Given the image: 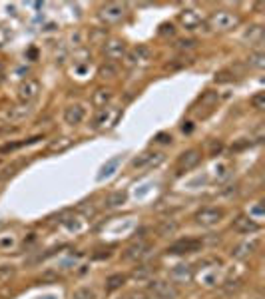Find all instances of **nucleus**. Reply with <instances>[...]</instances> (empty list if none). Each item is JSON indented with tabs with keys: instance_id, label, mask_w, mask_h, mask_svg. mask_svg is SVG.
<instances>
[{
	"instance_id": "0eeeda50",
	"label": "nucleus",
	"mask_w": 265,
	"mask_h": 299,
	"mask_svg": "<svg viewBox=\"0 0 265 299\" xmlns=\"http://www.w3.org/2000/svg\"><path fill=\"white\" fill-rule=\"evenodd\" d=\"M126 52H128V48H126V42H124V40L112 38V40L104 42V54H106V58H108L110 62H118V60H124Z\"/></svg>"
},
{
	"instance_id": "c756f323",
	"label": "nucleus",
	"mask_w": 265,
	"mask_h": 299,
	"mask_svg": "<svg viewBox=\"0 0 265 299\" xmlns=\"http://www.w3.org/2000/svg\"><path fill=\"white\" fill-rule=\"evenodd\" d=\"M176 46L180 50H194L198 46V40H194V38H180V40L176 42Z\"/></svg>"
},
{
	"instance_id": "9d476101",
	"label": "nucleus",
	"mask_w": 265,
	"mask_h": 299,
	"mask_svg": "<svg viewBox=\"0 0 265 299\" xmlns=\"http://www.w3.org/2000/svg\"><path fill=\"white\" fill-rule=\"evenodd\" d=\"M149 241L146 239H138V241H134L132 246H128L126 251H124V257L126 259H130V261H138V259H142L146 253L149 251Z\"/></svg>"
},
{
	"instance_id": "72a5a7b5",
	"label": "nucleus",
	"mask_w": 265,
	"mask_h": 299,
	"mask_svg": "<svg viewBox=\"0 0 265 299\" xmlns=\"http://www.w3.org/2000/svg\"><path fill=\"white\" fill-rule=\"evenodd\" d=\"M263 216V205L259 203V205H255L253 210H249V217L251 219H257V217H261Z\"/></svg>"
},
{
	"instance_id": "4468645a",
	"label": "nucleus",
	"mask_w": 265,
	"mask_h": 299,
	"mask_svg": "<svg viewBox=\"0 0 265 299\" xmlns=\"http://www.w3.org/2000/svg\"><path fill=\"white\" fill-rule=\"evenodd\" d=\"M84 118H86V110L80 104H72L64 110V122L68 126H78Z\"/></svg>"
},
{
	"instance_id": "f3484780",
	"label": "nucleus",
	"mask_w": 265,
	"mask_h": 299,
	"mask_svg": "<svg viewBox=\"0 0 265 299\" xmlns=\"http://www.w3.org/2000/svg\"><path fill=\"white\" fill-rule=\"evenodd\" d=\"M120 164H122V156H114L112 160H108V162L102 166V170H100V174H98L100 182H104V180H108L110 176H114L116 170L120 167Z\"/></svg>"
},
{
	"instance_id": "2f4dec72",
	"label": "nucleus",
	"mask_w": 265,
	"mask_h": 299,
	"mask_svg": "<svg viewBox=\"0 0 265 299\" xmlns=\"http://www.w3.org/2000/svg\"><path fill=\"white\" fill-rule=\"evenodd\" d=\"M14 275V267L12 266H2L0 267V282H6Z\"/></svg>"
},
{
	"instance_id": "a878e982",
	"label": "nucleus",
	"mask_w": 265,
	"mask_h": 299,
	"mask_svg": "<svg viewBox=\"0 0 265 299\" xmlns=\"http://www.w3.org/2000/svg\"><path fill=\"white\" fill-rule=\"evenodd\" d=\"M38 140H42L40 136H36V138H30V140H26V142H14V144H6V146H2L0 152L2 154H6V152H12V150H18L22 148V146H28V144H34V142H38Z\"/></svg>"
},
{
	"instance_id": "c85d7f7f",
	"label": "nucleus",
	"mask_w": 265,
	"mask_h": 299,
	"mask_svg": "<svg viewBox=\"0 0 265 299\" xmlns=\"http://www.w3.org/2000/svg\"><path fill=\"white\" fill-rule=\"evenodd\" d=\"M249 102H251V106H253L255 110H263L265 108V92H257V94H253Z\"/></svg>"
},
{
	"instance_id": "4c0bfd02",
	"label": "nucleus",
	"mask_w": 265,
	"mask_h": 299,
	"mask_svg": "<svg viewBox=\"0 0 265 299\" xmlns=\"http://www.w3.org/2000/svg\"><path fill=\"white\" fill-rule=\"evenodd\" d=\"M174 32H176V30H174V26H172V24H164V26L160 28V34H162V36H166V34L172 36Z\"/></svg>"
},
{
	"instance_id": "dca6fc26",
	"label": "nucleus",
	"mask_w": 265,
	"mask_h": 299,
	"mask_svg": "<svg viewBox=\"0 0 265 299\" xmlns=\"http://www.w3.org/2000/svg\"><path fill=\"white\" fill-rule=\"evenodd\" d=\"M180 22H182L187 30H196L203 20H201V14H199L198 10L187 8V10H182V12H180Z\"/></svg>"
},
{
	"instance_id": "aec40b11",
	"label": "nucleus",
	"mask_w": 265,
	"mask_h": 299,
	"mask_svg": "<svg viewBox=\"0 0 265 299\" xmlns=\"http://www.w3.org/2000/svg\"><path fill=\"white\" fill-rule=\"evenodd\" d=\"M30 114V104H20V106H14L8 110V120L10 122H18L22 118H26Z\"/></svg>"
},
{
	"instance_id": "37998d69",
	"label": "nucleus",
	"mask_w": 265,
	"mask_h": 299,
	"mask_svg": "<svg viewBox=\"0 0 265 299\" xmlns=\"http://www.w3.org/2000/svg\"><path fill=\"white\" fill-rule=\"evenodd\" d=\"M124 299H126V297H124Z\"/></svg>"
},
{
	"instance_id": "ea45409f",
	"label": "nucleus",
	"mask_w": 265,
	"mask_h": 299,
	"mask_svg": "<svg viewBox=\"0 0 265 299\" xmlns=\"http://www.w3.org/2000/svg\"><path fill=\"white\" fill-rule=\"evenodd\" d=\"M126 299H144V293H130Z\"/></svg>"
},
{
	"instance_id": "ddd939ff",
	"label": "nucleus",
	"mask_w": 265,
	"mask_h": 299,
	"mask_svg": "<svg viewBox=\"0 0 265 299\" xmlns=\"http://www.w3.org/2000/svg\"><path fill=\"white\" fill-rule=\"evenodd\" d=\"M259 246H261V241H259L257 237H253V239H249V241L239 244V246L232 251V255L233 257H237V259H245V257H249L251 253H255V251L259 249Z\"/></svg>"
},
{
	"instance_id": "423d86ee",
	"label": "nucleus",
	"mask_w": 265,
	"mask_h": 299,
	"mask_svg": "<svg viewBox=\"0 0 265 299\" xmlns=\"http://www.w3.org/2000/svg\"><path fill=\"white\" fill-rule=\"evenodd\" d=\"M38 94H40V82L34 78H26L18 86V98L22 100V104H30L32 100L38 98Z\"/></svg>"
},
{
	"instance_id": "a19ab883",
	"label": "nucleus",
	"mask_w": 265,
	"mask_h": 299,
	"mask_svg": "<svg viewBox=\"0 0 265 299\" xmlns=\"http://www.w3.org/2000/svg\"><path fill=\"white\" fill-rule=\"evenodd\" d=\"M2 70H4V66H2V64H0V74H2Z\"/></svg>"
},
{
	"instance_id": "6ab92c4d",
	"label": "nucleus",
	"mask_w": 265,
	"mask_h": 299,
	"mask_svg": "<svg viewBox=\"0 0 265 299\" xmlns=\"http://www.w3.org/2000/svg\"><path fill=\"white\" fill-rule=\"evenodd\" d=\"M172 279L174 282H190L192 279V267L190 266H183V264H180V266H176V267H172Z\"/></svg>"
},
{
	"instance_id": "58836bf2",
	"label": "nucleus",
	"mask_w": 265,
	"mask_h": 299,
	"mask_svg": "<svg viewBox=\"0 0 265 299\" xmlns=\"http://www.w3.org/2000/svg\"><path fill=\"white\" fill-rule=\"evenodd\" d=\"M221 148H223L221 142H214V144H212V154L216 156V152H221Z\"/></svg>"
},
{
	"instance_id": "6e6552de",
	"label": "nucleus",
	"mask_w": 265,
	"mask_h": 299,
	"mask_svg": "<svg viewBox=\"0 0 265 299\" xmlns=\"http://www.w3.org/2000/svg\"><path fill=\"white\" fill-rule=\"evenodd\" d=\"M201 162V152L198 148H192V150H185L180 154L178 158V170L180 172H187V170H194Z\"/></svg>"
},
{
	"instance_id": "473e14b6",
	"label": "nucleus",
	"mask_w": 265,
	"mask_h": 299,
	"mask_svg": "<svg viewBox=\"0 0 265 299\" xmlns=\"http://www.w3.org/2000/svg\"><path fill=\"white\" fill-rule=\"evenodd\" d=\"M68 146H70V140H68V138H62V142H54V144L50 146V150H58V152H60V150H66Z\"/></svg>"
},
{
	"instance_id": "7ed1b4c3",
	"label": "nucleus",
	"mask_w": 265,
	"mask_h": 299,
	"mask_svg": "<svg viewBox=\"0 0 265 299\" xmlns=\"http://www.w3.org/2000/svg\"><path fill=\"white\" fill-rule=\"evenodd\" d=\"M210 24H212L214 30H232L233 26L239 24V18L230 10H217L210 18Z\"/></svg>"
},
{
	"instance_id": "393cba45",
	"label": "nucleus",
	"mask_w": 265,
	"mask_h": 299,
	"mask_svg": "<svg viewBox=\"0 0 265 299\" xmlns=\"http://www.w3.org/2000/svg\"><path fill=\"white\" fill-rule=\"evenodd\" d=\"M217 100H219V96H217V92H212V90H207L201 98L198 100L199 106H205V108H214L217 104Z\"/></svg>"
},
{
	"instance_id": "4be33fe9",
	"label": "nucleus",
	"mask_w": 265,
	"mask_h": 299,
	"mask_svg": "<svg viewBox=\"0 0 265 299\" xmlns=\"http://www.w3.org/2000/svg\"><path fill=\"white\" fill-rule=\"evenodd\" d=\"M126 199H128V196H126V192H114V194H110L108 198H106V208H120V205H124L126 203Z\"/></svg>"
},
{
	"instance_id": "b1692460",
	"label": "nucleus",
	"mask_w": 265,
	"mask_h": 299,
	"mask_svg": "<svg viewBox=\"0 0 265 299\" xmlns=\"http://www.w3.org/2000/svg\"><path fill=\"white\" fill-rule=\"evenodd\" d=\"M245 40H249L251 44H261L263 42V28L261 26H251L245 32Z\"/></svg>"
},
{
	"instance_id": "79ce46f5",
	"label": "nucleus",
	"mask_w": 265,
	"mask_h": 299,
	"mask_svg": "<svg viewBox=\"0 0 265 299\" xmlns=\"http://www.w3.org/2000/svg\"><path fill=\"white\" fill-rule=\"evenodd\" d=\"M0 134H2V130H0Z\"/></svg>"
},
{
	"instance_id": "5701e85b",
	"label": "nucleus",
	"mask_w": 265,
	"mask_h": 299,
	"mask_svg": "<svg viewBox=\"0 0 265 299\" xmlns=\"http://www.w3.org/2000/svg\"><path fill=\"white\" fill-rule=\"evenodd\" d=\"M248 64L251 68H255V70H263V68H265V54L261 52V50H257V52L249 54Z\"/></svg>"
},
{
	"instance_id": "f257e3e1",
	"label": "nucleus",
	"mask_w": 265,
	"mask_h": 299,
	"mask_svg": "<svg viewBox=\"0 0 265 299\" xmlns=\"http://www.w3.org/2000/svg\"><path fill=\"white\" fill-rule=\"evenodd\" d=\"M148 293L154 299H178L180 291L174 283L164 282V279H154L148 283Z\"/></svg>"
},
{
	"instance_id": "f03ea898",
	"label": "nucleus",
	"mask_w": 265,
	"mask_h": 299,
	"mask_svg": "<svg viewBox=\"0 0 265 299\" xmlns=\"http://www.w3.org/2000/svg\"><path fill=\"white\" fill-rule=\"evenodd\" d=\"M120 118V110L112 108V106H106V108H98L96 116L92 120V128L94 130H104V128H112Z\"/></svg>"
},
{
	"instance_id": "20e7f679",
	"label": "nucleus",
	"mask_w": 265,
	"mask_h": 299,
	"mask_svg": "<svg viewBox=\"0 0 265 299\" xmlns=\"http://www.w3.org/2000/svg\"><path fill=\"white\" fill-rule=\"evenodd\" d=\"M194 219L201 228H214L223 219V210H219V208H203L194 216Z\"/></svg>"
},
{
	"instance_id": "f8f14e48",
	"label": "nucleus",
	"mask_w": 265,
	"mask_h": 299,
	"mask_svg": "<svg viewBox=\"0 0 265 299\" xmlns=\"http://www.w3.org/2000/svg\"><path fill=\"white\" fill-rule=\"evenodd\" d=\"M259 228L261 226L249 216H237L233 219V230L237 233H255L259 232Z\"/></svg>"
},
{
	"instance_id": "1a4fd4ad",
	"label": "nucleus",
	"mask_w": 265,
	"mask_h": 299,
	"mask_svg": "<svg viewBox=\"0 0 265 299\" xmlns=\"http://www.w3.org/2000/svg\"><path fill=\"white\" fill-rule=\"evenodd\" d=\"M164 162V154H154V152H144L140 154L132 162V166L136 170H146V167H156L158 164Z\"/></svg>"
},
{
	"instance_id": "39448f33",
	"label": "nucleus",
	"mask_w": 265,
	"mask_h": 299,
	"mask_svg": "<svg viewBox=\"0 0 265 299\" xmlns=\"http://www.w3.org/2000/svg\"><path fill=\"white\" fill-rule=\"evenodd\" d=\"M126 16V6L124 4H118V2H108L100 8V18L106 22V24H116L122 18Z\"/></svg>"
},
{
	"instance_id": "9b49d317",
	"label": "nucleus",
	"mask_w": 265,
	"mask_h": 299,
	"mask_svg": "<svg viewBox=\"0 0 265 299\" xmlns=\"http://www.w3.org/2000/svg\"><path fill=\"white\" fill-rule=\"evenodd\" d=\"M199 249H201V239L187 237V239H180V241L172 244L167 248V251L169 253H194V251H199Z\"/></svg>"
},
{
	"instance_id": "f704fd0d",
	"label": "nucleus",
	"mask_w": 265,
	"mask_h": 299,
	"mask_svg": "<svg viewBox=\"0 0 265 299\" xmlns=\"http://www.w3.org/2000/svg\"><path fill=\"white\" fill-rule=\"evenodd\" d=\"M233 78L228 74V72H219V74H216V82H232Z\"/></svg>"
},
{
	"instance_id": "e433bc0d",
	"label": "nucleus",
	"mask_w": 265,
	"mask_h": 299,
	"mask_svg": "<svg viewBox=\"0 0 265 299\" xmlns=\"http://www.w3.org/2000/svg\"><path fill=\"white\" fill-rule=\"evenodd\" d=\"M146 275H148V267H142L140 271L136 269V271H134V273H132V277H136V279H144Z\"/></svg>"
},
{
	"instance_id": "cd10ccee",
	"label": "nucleus",
	"mask_w": 265,
	"mask_h": 299,
	"mask_svg": "<svg viewBox=\"0 0 265 299\" xmlns=\"http://www.w3.org/2000/svg\"><path fill=\"white\" fill-rule=\"evenodd\" d=\"M98 74L102 78H116L118 76V68L114 64H104V66H100Z\"/></svg>"
},
{
	"instance_id": "412c9836",
	"label": "nucleus",
	"mask_w": 265,
	"mask_h": 299,
	"mask_svg": "<svg viewBox=\"0 0 265 299\" xmlns=\"http://www.w3.org/2000/svg\"><path fill=\"white\" fill-rule=\"evenodd\" d=\"M126 275L124 273H114V275H110L108 279H106V291L110 293V291H116V289H120L124 283H126Z\"/></svg>"
},
{
	"instance_id": "7c9ffc66",
	"label": "nucleus",
	"mask_w": 265,
	"mask_h": 299,
	"mask_svg": "<svg viewBox=\"0 0 265 299\" xmlns=\"http://www.w3.org/2000/svg\"><path fill=\"white\" fill-rule=\"evenodd\" d=\"M176 230H178V226H176L174 221H164V223L160 226L158 232H160V235H169V233H174Z\"/></svg>"
},
{
	"instance_id": "c9c22d12",
	"label": "nucleus",
	"mask_w": 265,
	"mask_h": 299,
	"mask_svg": "<svg viewBox=\"0 0 265 299\" xmlns=\"http://www.w3.org/2000/svg\"><path fill=\"white\" fill-rule=\"evenodd\" d=\"M156 142H158V144H169V142H172V136H169V134H158V136H156Z\"/></svg>"
},
{
	"instance_id": "2eb2a0df",
	"label": "nucleus",
	"mask_w": 265,
	"mask_h": 299,
	"mask_svg": "<svg viewBox=\"0 0 265 299\" xmlns=\"http://www.w3.org/2000/svg\"><path fill=\"white\" fill-rule=\"evenodd\" d=\"M148 58H149L148 46H136L134 50H128L126 56H124V60H126L128 66H136V64H140V62H144Z\"/></svg>"
},
{
	"instance_id": "a211bd4d",
	"label": "nucleus",
	"mask_w": 265,
	"mask_h": 299,
	"mask_svg": "<svg viewBox=\"0 0 265 299\" xmlns=\"http://www.w3.org/2000/svg\"><path fill=\"white\" fill-rule=\"evenodd\" d=\"M114 98V94H112V90H108V88H98L96 92H94V96H92V104L96 106V108H106L110 102Z\"/></svg>"
},
{
	"instance_id": "bb28decb",
	"label": "nucleus",
	"mask_w": 265,
	"mask_h": 299,
	"mask_svg": "<svg viewBox=\"0 0 265 299\" xmlns=\"http://www.w3.org/2000/svg\"><path fill=\"white\" fill-rule=\"evenodd\" d=\"M72 299H96V293H94V289H90V287H80V289L74 291Z\"/></svg>"
}]
</instances>
